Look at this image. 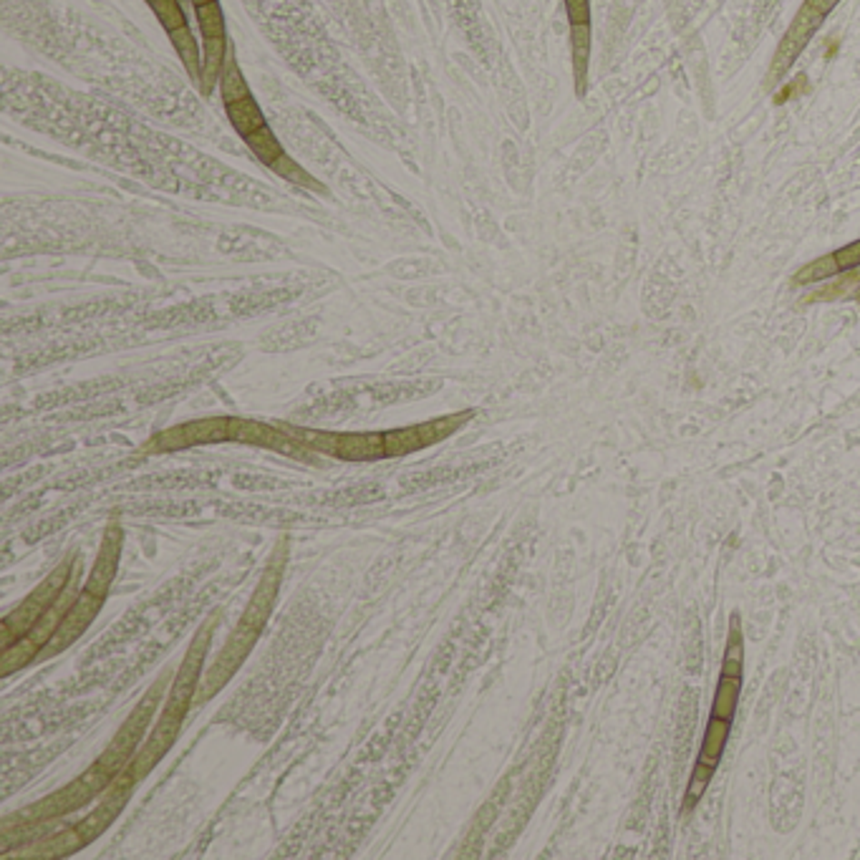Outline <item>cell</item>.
Listing matches in <instances>:
<instances>
[{
    "instance_id": "cell-24",
    "label": "cell",
    "mask_w": 860,
    "mask_h": 860,
    "mask_svg": "<svg viewBox=\"0 0 860 860\" xmlns=\"http://www.w3.org/2000/svg\"><path fill=\"white\" fill-rule=\"evenodd\" d=\"M271 170L278 174V177H283L285 182H291L295 187H306V190H313V193H323V187H321V182L316 177H311L295 159H291L288 154L283 157H278L271 164Z\"/></svg>"
},
{
    "instance_id": "cell-23",
    "label": "cell",
    "mask_w": 860,
    "mask_h": 860,
    "mask_svg": "<svg viewBox=\"0 0 860 860\" xmlns=\"http://www.w3.org/2000/svg\"><path fill=\"white\" fill-rule=\"evenodd\" d=\"M245 144H248L250 152L261 159L265 167H271L275 159L283 157L285 154L283 144L278 142V136L272 134L271 126H262V129H258L255 134H250L248 139H245Z\"/></svg>"
},
{
    "instance_id": "cell-9",
    "label": "cell",
    "mask_w": 860,
    "mask_h": 860,
    "mask_svg": "<svg viewBox=\"0 0 860 860\" xmlns=\"http://www.w3.org/2000/svg\"><path fill=\"white\" fill-rule=\"evenodd\" d=\"M472 417H475V411L467 409V411H454V414L421 421V424H411V427H401V430L384 431L386 457H404V454H414L420 452V450H430L434 444L450 440L454 431L462 430L464 424L472 420Z\"/></svg>"
},
{
    "instance_id": "cell-19",
    "label": "cell",
    "mask_w": 860,
    "mask_h": 860,
    "mask_svg": "<svg viewBox=\"0 0 860 860\" xmlns=\"http://www.w3.org/2000/svg\"><path fill=\"white\" fill-rule=\"evenodd\" d=\"M225 109H227V119H230V124H232V129H235L242 139H248V136L255 134L258 129L268 126L265 116H262V109L258 106V102H255L252 96L242 99V102L227 104Z\"/></svg>"
},
{
    "instance_id": "cell-17",
    "label": "cell",
    "mask_w": 860,
    "mask_h": 860,
    "mask_svg": "<svg viewBox=\"0 0 860 860\" xmlns=\"http://www.w3.org/2000/svg\"><path fill=\"white\" fill-rule=\"evenodd\" d=\"M858 268H860V240H855V242H850V245H845V248L835 250V252H827V255H823V258L807 262L803 271H797V275H795V283L797 285L817 283V281H825V278H833V275H843V272H848V271H858Z\"/></svg>"
},
{
    "instance_id": "cell-7",
    "label": "cell",
    "mask_w": 860,
    "mask_h": 860,
    "mask_svg": "<svg viewBox=\"0 0 860 860\" xmlns=\"http://www.w3.org/2000/svg\"><path fill=\"white\" fill-rule=\"evenodd\" d=\"M838 3L840 0H805L803 8L797 11L795 21L787 28V34L777 45V54L772 58L770 81L782 79L790 71V66L805 51V45L810 44V38L817 34V28L825 23L827 15L835 11Z\"/></svg>"
},
{
    "instance_id": "cell-11",
    "label": "cell",
    "mask_w": 860,
    "mask_h": 860,
    "mask_svg": "<svg viewBox=\"0 0 860 860\" xmlns=\"http://www.w3.org/2000/svg\"><path fill=\"white\" fill-rule=\"evenodd\" d=\"M134 777L129 775V770L119 772L112 780V785L106 787V793L102 795V803L99 807H94L89 816L84 817L81 823H76L84 845H91L96 838H102L104 833L114 825V820L124 813L126 803L132 800L134 793Z\"/></svg>"
},
{
    "instance_id": "cell-27",
    "label": "cell",
    "mask_w": 860,
    "mask_h": 860,
    "mask_svg": "<svg viewBox=\"0 0 860 860\" xmlns=\"http://www.w3.org/2000/svg\"><path fill=\"white\" fill-rule=\"evenodd\" d=\"M860 285V272L848 271L843 272V278H840L838 283H830L825 288H817L816 293H810L805 301L807 303H816V301H835V298H845V295H853L850 288H858Z\"/></svg>"
},
{
    "instance_id": "cell-25",
    "label": "cell",
    "mask_w": 860,
    "mask_h": 860,
    "mask_svg": "<svg viewBox=\"0 0 860 860\" xmlns=\"http://www.w3.org/2000/svg\"><path fill=\"white\" fill-rule=\"evenodd\" d=\"M194 18H197L200 31H203V38H225V13H222V5L217 0L197 5Z\"/></svg>"
},
{
    "instance_id": "cell-1",
    "label": "cell",
    "mask_w": 860,
    "mask_h": 860,
    "mask_svg": "<svg viewBox=\"0 0 860 860\" xmlns=\"http://www.w3.org/2000/svg\"><path fill=\"white\" fill-rule=\"evenodd\" d=\"M742 664H745L742 626H739V616L732 613V618H729V636H727L725 661H722V677L717 681L712 714H709L707 732H704L702 739V749H699V757L694 762V772H691L689 787H687L684 813H689L694 803H699V797H702L704 790L709 787L714 772H717L719 762H722L727 739H729V732H732V722H735L739 691H742Z\"/></svg>"
},
{
    "instance_id": "cell-12",
    "label": "cell",
    "mask_w": 860,
    "mask_h": 860,
    "mask_svg": "<svg viewBox=\"0 0 860 860\" xmlns=\"http://www.w3.org/2000/svg\"><path fill=\"white\" fill-rule=\"evenodd\" d=\"M182 725H184L182 717H174V714L167 712L159 714L154 729L149 732V736L142 742V747H139V752L134 755V759H132L129 767H126L129 775L134 777V782H142L144 777H149L159 762L167 757V752L174 747V742H177V736H180Z\"/></svg>"
},
{
    "instance_id": "cell-4",
    "label": "cell",
    "mask_w": 860,
    "mask_h": 860,
    "mask_svg": "<svg viewBox=\"0 0 860 860\" xmlns=\"http://www.w3.org/2000/svg\"><path fill=\"white\" fill-rule=\"evenodd\" d=\"M170 674H164L162 679H157V684L149 689L147 697L136 704L134 712L126 717L124 725L119 727V732L112 736L109 747L104 749L102 755L96 757L94 765H96L104 775H109L112 780L119 772H124L126 767H129V762H132L136 752H139V747H142V736L147 735L149 722H152V717H154L159 702H162V691H164V687H170Z\"/></svg>"
},
{
    "instance_id": "cell-29",
    "label": "cell",
    "mask_w": 860,
    "mask_h": 860,
    "mask_svg": "<svg viewBox=\"0 0 860 860\" xmlns=\"http://www.w3.org/2000/svg\"><path fill=\"white\" fill-rule=\"evenodd\" d=\"M190 3H193L194 8H197V5H204V3H213V0H190Z\"/></svg>"
},
{
    "instance_id": "cell-16",
    "label": "cell",
    "mask_w": 860,
    "mask_h": 860,
    "mask_svg": "<svg viewBox=\"0 0 860 860\" xmlns=\"http://www.w3.org/2000/svg\"><path fill=\"white\" fill-rule=\"evenodd\" d=\"M84 840H81L76 825L64 827L61 833H45L41 838L31 840L25 845H18V850H8L5 855L11 858H66L84 850Z\"/></svg>"
},
{
    "instance_id": "cell-2",
    "label": "cell",
    "mask_w": 860,
    "mask_h": 860,
    "mask_svg": "<svg viewBox=\"0 0 860 860\" xmlns=\"http://www.w3.org/2000/svg\"><path fill=\"white\" fill-rule=\"evenodd\" d=\"M112 785V777L104 775L96 765H91L89 770L81 777L71 780L66 787H61L56 793L45 795L38 803L23 807L21 813L8 816L0 820V825H18V823H51L58 817H66L68 813H76L79 807H86L91 800L102 797L106 787Z\"/></svg>"
},
{
    "instance_id": "cell-21",
    "label": "cell",
    "mask_w": 860,
    "mask_h": 860,
    "mask_svg": "<svg viewBox=\"0 0 860 860\" xmlns=\"http://www.w3.org/2000/svg\"><path fill=\"white\" fill-rule=\"evenodd\" d=\"M170 41L172 45H174V51H177V56H180L182 66L187 68V74H190L194 81H200L203 54H200V45H197V38H194V34L190 31V25L172 31Z\"/></svg>"
},
{
    "instance_id": "cell-6",
    "label": "cell",
    "mask_w": 860,
    "mask_h": 860,
    "mask_svg": "<svg viewBox=\"0 0 860 860\" xmlns=\"http://www.w3.org/2000/svg\"><path fill=\"white\" fill-rule=\"evenodd\" d=\"M213 634H215V616H213L210 621H204L203 628H197V634H194L193 644H190L187 654L182 658L177 674L172 677L170 697H167L162 712L187 719V712H190V707H194V697H197L200 681H203L204 677L203 667L204 658H207V651H210Z\"/></svg>"
},
{
    "instance_id": "cell-18",
    "label": "cell",
    "mask_w": 860,
    "mask_h": 860,
    "mask_svg": "<svg viewBox=\"0 0 860 860\" xmlns=\"http://www.w3.org/2000/svg\"><path fill=\"white\" fill-rule=\"evenodd\" d=\"M230 44L225 38H203V71H200V89L204 96H210L215 86H220V76L225 68Z\"/></svg>"
},
{
    "instance_id": "cell-30",
    "label": "cell",
    "mask_w": 860,
    "mask_h": 860,
    "mask_svg": "<svg viewBox=\"0 0 860 860\" xmlns=\"http://www.w3.org/2000/svg\"><path fill=\"white\" fill-rule=\"evenodd\" d=\"M853 298H855V301H858V303H860V285H858V288H855V291H853Z\"/></svg>"
},
{
    "instance_id": "cell-14",
    "label": "cell",
    "mask_w": 860,
    "mask_h": 860,
    "mask_svg": "<svg viewBox=\"0 0 860 860\" xmlns=\"http://www.w3.org/2000/svg\"><path fill=\"white\" fill-rule=\"evenodd\" d=\"M232 441L248 444V447H262V450L295 457V460H311L313 454L278 424H262V421L240 420V417H232Z\"/></svg>"
},
{
    "instance_id": "cell-13",
    "label": "cell",
    "mask_w": 860,
    "mask_h": 860,
    "mask_svg": "<svg viewBox=\"0 0 860 860\" xmlns=\"http://www.w3.org/2000/svg\"><path fill=\"white\" fill-rule=\"evenodd\" d=\"M104 600L106 598H102V596H94V593H89V590H84L79 598L74 600V606L68 608L66 618L61 621L58 631L54 634V638L48 641V646L41 651V657L38 658H41V661H45V658H54V657H58L61 651H66L68 646L76 644L81 636L89 631V626L94 623V618L102 613Z\"/></svg>"
},
{
    "instance_id": "cell-3",
    "label": "cell",
    "mask_w": 860,
    "mask_h": 860,
    "mask_svg": "<svg viewBox=\"0 0 860 860\" xmlns=\"http://www.w3.org/2000/svg\"><path fill=\"white\" fill-rule=\"evenodd\" d=\"M288 431L293 440H298L308 452L326 454L343 462H376L384 460V431H321L295 424H278Z\"/></svg>"
},
{
    "instance_id": "cell-20",
    "label": "cell",
    "mask_w": 860,
    "mask_h": 860,
    "mask_svg": "<svg viewBox=\"0 0 860 860\" xmlns=\"http://www.w3.org/2000/svg\"><path fill=\"white\" fill-rule=\"evenodd\" d=\"M570 44H573V76H576L578 96L586 94L590 64V23L588 25H570Z\"/></svg>"
},
{
    "instance_id": "cell-15",
    "label": "cell",
    "mask_w": 860,
    "mask_h": 860,
    "mask_svg": "<svg viewBox=\"0 0 860 860\" xmlns=\"http://www.w3.org/2000/svg\"><path fill=\"white\" fill-rule=\"evenodd\" d=\"M122 550H124V530H122V525L112 522V525L104 530L102 548H99L96 563H94V568H91L84 590H89V593H94V596H102V598L109 596L114 578H116V573H119Z\"/></svg>"
},
{
    "instance_id": "cell-22",
    "label": "cell",
    "mask_w": 860,
    "mask_h": 860,
    "mask_svg": "<svg viewBox=\"0 0 860 860\" xmlns=\"http://www.w3.org/2000/svg\"><path fill=\"white\" fill-rule=\"evenodd\" d=\"M220 96H222V104H225V106L227 104L242 102V99L252 96L248 89V81L242 76L235 56H232V48H230V54H227L225 68H222V76H220Z\"/></svg>"
},
{
    "instance_id": "cell-26",
    "label": "cell",
    "mask_w": 860,
    "mask_h": 860,
    "mask_svg": "<svg viewBox=\"0 0 860 860\" xmlns=\"http://www.w3.org/2000/svg\"><path fill=\"white\" fill-rule=\"evenodd\" d=\"M147 3L167 34H172V31H177V28H184V25H187V13H184V8H182L180 0H147Z\"/></svg>"
},
{
    "instance_id": "cell-8",
    "label": "cell",
    "mask_w": 860,
    "mask_h": 860,
    "mask_svg": "<svg viewBox=\"0 0 860 860\" xmlns=\"http://www.w3.org/2000/svg\"><path fill=\"white\" fill-rule=\"evenodd\" d=\"M261 634L262 631H258V628L238 621L235 631L230 634L227 644L222 646V651L217 654L215 661L204 671L203 681H200V689H197V697H194V704L210 702L217 691H222V687L230 684V679H232L240 671V667L245 664V658L252 654V648L258 644Z\"/></svg>"
},
{
    "instance_id": "cell-5",
    "label": "cell",
    "mask_w": 860,
    "mask_h": 860,
    "mask_svg": "<svg viewBox=\"0 0 860 860\" xmlns=\"http://www.w3.org/2000/svg\"><path fill=\"white\" fill-rule=\"evenodd\" d=\"M71 573H74V566H71V563H61L58 568H54V570L0 621V648L15 644L18 638H23V636L34 628L35 621L48 611V606L64 593L68 580H71Z\"/></svg>"
},
{
    "instance_id": "cell-28",
    "label": "cell",
    "mask_w": 860,
    "mask_h": 860,
    "mask_svg": "<svg viewBox=\"0 0 860 860\" xmlns=\"http://www.w3.org/2000/svg\"><path fill=\"white\" fill-rule=\"evenodd\" d=\"M570 25H588L590 23V0H563Z\"/></svg>"
},
{
    "instance_id": "cell-10",
    "label": "cell",
    "mask_w": 860,
    "mask_h": 860,
    "mask_svg": "<svg viewBox=\"0 0 860 860\" xmlns=\"http://www.w3.org/2000/svg\"><path fill=\"white\" fill-rule=\"evenodd\" d=\"M222 441H232V417H207V420L177 424L172 430L154 434L142 450L149 454L180 452V450H193L203 444H222Z\"/></svg>"
}]
</instances>
